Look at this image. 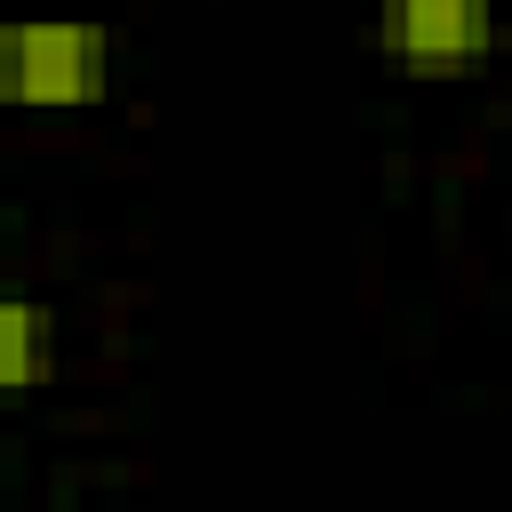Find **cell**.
Segmentation results:
<instances>
[{"label": "cell", "instance_id": "2", "mask_svg": "<svg viewBox=\"0 0 512 512\" xmlns=\"http://www.w3.org/2000/svg\"><path fill=\"white\" fill-rule=\"evenodd\" d=\"M376 32L408 72H464L496 40V0H384Z\"/></svg>", "mask_w": 512, "mask_h": 512}, {"label": "cell", "instance_id": "3", "mask_svg": "<svg viewBox=\"0 0 512 512\" xmlns=\"http://www.w3.org/2000/svg\"><path fill=\"white\" fill-rule=\"evenodd\" d=\"M40 360H48V312L32 296H8L0 304V376H8V392H32Z\"/></svg>", "mask_w": 512, "mask_h": 512}, {"label": "cell", "instance_id": "1", "mask_svg": "<svg viewBox=\"0 0 512 512\" xmlns=\"http://www.w3.org/2000/svg\"><path fill=\"white\" fill-rule=\"evenodd\" d=\"M112 80V48L96 24H8L0 88L8 104H96Z\"/></svg>", "mask_w": 512, "mask_h": 512}]
</instances>
